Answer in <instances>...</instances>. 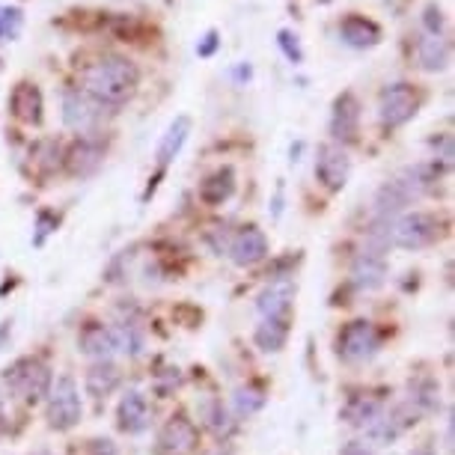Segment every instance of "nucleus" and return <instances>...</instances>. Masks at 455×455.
<instances>
[{
    "label": "nucleus",
    "mask_w": 455,
    "mask_h": 455,
    "mask_svg": "<svg viewBox=\"0 0 455 455\" xmlns=\"http://www.w3.org/2000/svg\"><path fill=\"white\" fill-rule=\"evenodd\" d=\"M80 80H84V93L93 95L95 102L123 104L132 99V93L137 89L140 72L125 57H104L99 63H89Z\"/></svg>",
    "instance_id": "obj_1"
},
{
    "label": "nucleus",
    "mask_w": 455,
    "mask_h": 455,
    "mask_svg": "<svg viewBox=\"0 0 455 455\" xmlns=\"http://www.w3.org/2000/svg\"><path fill=\"white\" fill-rule=\"evenodd\" d=\"M384 224L387 232V245L402 247V250H420L428 247L432 241H437V217L428 211H411V215H399L393 221H378Z\"/></svg>",
    "instance_id": "obj_2"
},
{
    "label": "nucleus",
    "mask_w": 455,
    "mask_h": 455,
    "mask_svg": "<svg viewBox=\"0 0 455 455\" xmlns=\"http://www.w3.org/2000/svg\"><path fill=\"white\" fill-rule=\"evenodd\" d=\"M6 387L12 390V393H19L24 402L36 405L42 402L48 396V390H51V369L45 367L42 360H36V357H21V360H15L10 369H6Z\"/></svg>",
    "instance_id": "obj_3"
},
{
    "label": "nucleus",
    "mask_w": 455,
    "mask_h": 455,
    "mask_svg": "<svg viewBox=\"0 0 455 455\" xmlns=\"http://www.w3.org/2000/svg\"><path fill=\"white\" fill-rule=\"evenodd\" d=\"M48 426L57 432H69L78 426L84 405H80V390L72 375H60L48 390Z\"/></svg>",
    "instance_id": "obj_4"
},
{
    "label": "nucleus",
    "mask_w": 455,
    "mask_h": 455,
    "mask_svg": "<svg viewBox=\"0 0 455 455\" xmlns=\"http://www.w3.org/2000/svg\"><path fill=\"white\" fill-rule=\"evenodd\" d=\"M378 348H381L378 330H375V324L367 322V319H354V322H348L343 330H339L337 352L348 363L372 360V357L378 354Z\"/></svg>",
    "instance_id": "obj_5"
},
{
    "label": "nucleus",
    "mask_w": 455,
    "mask_h": 455,
    "mask_svg": "<svg viewBox=\"0 0 455 455\" xmlns=\"http://www.w3.org/2000/svg\"><path fill=\"white\" fill-rule=\"evenodd\" d=\"M417 93H413L411 84H393L381 93V104H378V117L387 128H399L408 119H413L417 113Z\"/></svg>",
    "instance_id": "obj_6"
},
{
    "label": "nucleus",
    "mask_w": 455,
    "mask_h": 455,
    "mask_svg": "<svg viewBox=\"0 0 455 455\" xmlns=\"http://www.w3.org/2000/svg\"><path fill=\"white\" fill-rule=\"evenodd\" d=\"M352 173V158L345 155L343 146L324 143L319 146V155H315V178L324 185L328 191H343Z\"/></svg>",
    "instance_id": "obj_7"
},
{
    "label": "nucleus",
    "mask_w": 455,
    "mask_h": 455,
    "mask_svg": "<svg viewBox=\"0 0 455 455\" xmlns=\"http://www.w3.org/2000/svg\"><path fill=\"white\" fill-rule=\"evenodd\" d=\"M197 441H200L197 426L188 417H173L158 432L155 455H191L197 450Z\"/></svg>",
    "instance_id": "obj_8"
},
{
    "label": "nucleus",
    "mask_w": 455,
    "mask_h": 455,
    "mask_svg": "<svg viewBox=\"0 0 455 455\" xmlns=\"http://www.w3.org/2000/svg\"><path fill=\"white\" fill-rule=\"evenodd\" d=\"M224 254H230L232 262L241 265V268L256 265L268 256V239H265V232L259 230V226H241L239 232L230 235Z\"/></svg>",
    "instance_id": "obj_9"
},
{
    "label": "nucleus",
    "mask_w": 455,
    "mask_h": 455,
    "mask_svg": "<svg viewBox=\"0 0 455 455\" xmlns=\"http://www.w3.org/2000/svg\"><path fill=\"white\" fill-rule=\"evenodd\" d=\"M102 102H95L93 95H87L84 89H69L63 95V123L75 132H89L102 119Z\"/></svg>",
    "instance_id": "obj_10"
},
{
    "label": "nucleus",
    "mask_w": 455,
    "mask_h": 455,
    "mask_svg": "<svg viewBox=\"0 0 455 455\" xmlns=\"http://www.w3.org/2000/svg\"><path fill=\"white\" fill-rule=\"evenodd\" d=\"M387 280V259H384V250H375V247H367L354 256L352 262V283L357 289L363 292H375L384 286Z\"/></svg>",
    "instance_id": "obj_11"
},
{
    "label": "nucleus",
    "mask_w": 455,
    "mask_h": 455,
    "mask_svg": "<svg viewBox=\"0 0 455 455\" xmlns=\"http://www.w3.org/2000/svg\"><path fill=\"white\" fill-rule=\"evenodd\" d=\"M292 300H295V283L277 280L256 298V310L262 319H289Z\"/></svg>",
    "instance_id": "obj_12"
},
{
    "label": "nucleus",
    "mask_w": 455,
    "mask_h": 455,
    "mask_svg": "<svg viewBox=\"0 0 455 455\" xmlns=\"http://www.w3.org/2000/svg\"><path fill=\"white\" fill-rule=\"evenodd\" d=\"M117 420H119V428L128 435H140L149 428V402H146L140 390H128L123 399H119Z\"/></svg>",
    "instance_id": "obj_13"
},
{
    "label": "nucleus",
    "mask_w": 455,
    "mask_h": 455,
    "mask_svg": "<svg viewBox=\"0 0 455 455\" xmlns=\"http://www.w3.org/2000/svg\"><path fill=\"white\" fill-rule=\"evenodd\" d=\"M357 125H360V102H357L352 93H343L333 102L330 134L337 137V140H354Z\"/></svg>",
    "instance_id": "obj_14"
},
{
    "label": "nucleus",
    "mask_w": 455,
    "mask_h": 455,
    "mask_svg": "<svg viewBox=\"0 0 455 455\" xmlns=\"http://www.w3.org/2000/svg\"><path fill=\"white\" fill-rule=\"evenodd\" d=\"M10 108L21 123L36 125L42 123V93H39L36 84H19L12 89Z\"/></svg>",
    "instance_id": "obj_15"
},
{
    "label": "nucleus",
    "mask_w": 455,
    "mask_h": 455,
    "mask_svg": "<svg viewBox=\"0 0 455 455\" xmlns=\"http://www.w3.org/2000/svg\"><path fill=\"white\" fill-rule=\"evenodd\" d=\"M381 413H384V402L375 399V396H352V399L343 405L339 417L354 428H367L372 420L381 417Z\"/></svg>",
    "instance_id": "obj_16"
},
{
    "label": "nucleus",
    "mask_w": 455,
    "mask_h": 455,
    "mask_svg": "<svg viewBox=\"0 0 455 455\" xmlns=\"http://www.w3.org/2000/svg\"><path fill=\"white\" fill-rule=\"evenodd\" d=\"M78 345H80V352H84L87 357H93V360H110V354L117 352V348H113L110 328H104V324H99V322L87 324V328L80 330Z\"/></svg>",
    "instance_id": "obj_17"
},
{
    "label": "nucleus",
    "mask_w": 455,
    "mask_h": 455,
    "mask_svg": "<svg viewBox=\"0 0 455 455\" xmlns=\"http://www.w3.org/2000/svg\"><path fill=\"white\" fill-rule=\"evenodd\" d=\"M417 63L426 72H441L450 63V42L441 34H428L426 39H420L417 45Z\"/></svg>",
    "instance_id": "obj_18"
},
{
    "label": "nucleus",
    "mask_w": 455,
    "mask_h": 455,
    "mask_svg": "<svg viewBox=\"0 0 455 455\" xmlns=\"http://www.w3.org/2000/svg\"><path fill=\"white\" fill-rule=\"evenodd\" d=\"M119 378L123 375H119V369L110 360H95L87 372V393L95 396V399H104V396H110L119 387Z\"/></svg>",
    "instance_id": "obj_19"
},
{
    "label": "nucleus",
    "mask_w": 455,
    "mask_h": 455,
    "mask_svg": "<svg viewBox=\"0 0 455 455\" xmlns=\"http://www.w3.org/2000/svg\"><path fill=\"white\" fill-rule=\"evenodd\" d=\"M188 134H191V119L188 117H178L173 119V125L167 128V134L161 137V143H158V152H155V158H158V164L161 170H164L170 161H173L178 155V149L185 146V140H188Z\"/></svg>",
    "instance_id": "obj_20"
},
{
    "label": "nucleus",
    "mask_w": 455,
    "mask_h": 455,
    "mask_svg": "<svg viewBox=\"0 0 455 455\" xmlns=\"http://www.w3.org/2000/svg\"><path fill=\"white\" fill-rule=\"evenodd\" d=\"M232 191H235V173L230 167H224L200 185V200L206 202V206H221V202L232 197Z\"/></svg>",
    "instance_id": "obj_21"
},
{
    "label": "nucleus",
    "mask_w": 455,
    "mask_h": 455,
    "mask_svg": "<svg viewBox=\"0 0 455 455\" xmlns=\"http://www.w3.org/2000/svg\"><path fill=\"white\" fill-rule=\"evenodd\" d=\"M339 30H343V39L352 48H372L381 42V27L367 19H360V15H348Z\"/></svg>",
    "instance_id": "obj_22"
},
{
    "label": "nucleus",
    "mask_w": 455,
    "mask_h": 455,
    "mask_svg": "<svg viewBox=\"0 0 455 455\" xmlns=\"http://www.w3.org/2000/svg\"><path fill=\"white\" fill-rule=\"evenodd\" d=\"M254 339L265 354H277L289 339V319H262Z\"/></svg>",
    "instance_id": "obj_23"
},
{
    "label": "nucleus",
    "mask_w": 455,
    "mask_h": 455,
    "mask_svg": "<svg viewBox=\"0 0 455 455\" xmlns=\"http://www.w3.org/2000/svg\"><path fill=\"white\" fill-rule=\"evenodd\" d=\"M110 337H113V348H117V352H123V354H128V357H137V354L143 352V345H146L140 324L132 322V319H123V322L113 324Z\"/></svg>",
    "instance_id": "obj_24"
},
{
    "label": "nucleus",
    "mask_w": 455,
    "mask_h": 455,
    "mask_svg": "<svg viewBox=\"0 0 455 455\" xmlns=\"http://www.w3.org/2000/svg\"><path fill=\"white\" fill-rule=\"evenodd\" d=\"M66 164H69V170H72L75 176L93 173V170L102 164V146L93 143V140H78V143L69 149Z\"/></svg>",
    "instance_id": "obj_25"
},
{
    "label": "nucleus",
    "mask_w": 455,
    "mask_h": 455,
    "mask_svg": "<svg viewBox=\"0 0 455 455\" xmlns=\"http://www.w3.org/2000/svg\"><path fill=\"white\" fill-rule=\"evenodd\" d=\"M408 408L413 413H432V411H437V408H441V387H437L432 378H422V381H417V384H411Z\"/></svg>",
    "instance_id": "obj_26"
},
{
    "label": "nucleus",
    "mask_w": 455,
    "mask_h": 455,
    "mask_svg": "<svg viewBox=\"0 0 455 455\" xmlns=\"http://www.w3.org/2000/svg\"><path fill=\"white\" fill-rule=\"evenodd\" d=\"M232 408L239 417H254L265 408V390L256 387V384H247V387H239L232 396Z\"/></svg>",
    "instance_id": "obj_27"
},
{
    "label": "nucleus",
    "mask_w": 455,
    "mask_h": 455,
    "mask_svg": "<svg viewBox=\"0 0 455 455\" xmlns=\"http://www.w3.org/2000/svg\"><path fill=\"white\" fill-rule=\"evenodd\" d=\"M202 417H206V422L215 432H232V420H230V411L224 408V402L211 399L206 408H202Z\"/></svg>",
    "instance_id": "obj_28"
},
{
    "label": "nucleus",
    "mask_w": 455,
    "mask_h": 455,
    "mask_svg": "<svg viewBox=\"0 0 455 455\" xmlns=\"http://www.w3.org/2000/svg\"><path fill=\"white\" fill-rule=\"evenodd\" d=\"M277 42L283 48V54H286L292 63H300V57H304V54H300V42H298V36L292 34V30H280Z\"/></svg>",
    "instance_id": "obj_29"
},
{
    "label": "nucleus",
    "mask_w": 455,
    "mask_h": 455,
    "mask_svg": "<svg viewBox=\"0 0 455 455\" xmlns=\"http://www.w3.org/2000/svg\"><path fill=\"white\" fill-rule=\"evenodd\" d=\"M21 24V12L19 10H0V36L15 34Z\"/></svg>",
    "instance_id": "obj_30"
},
{
    "label": "nucleus",
    "mask_w": 455,
    "mask_h": 455,
    "mask_svg": "<svg viewBox=\"0 0 455 455\" xmlns=\"http://www.w3.org/2000/svg\"><path fill=\"white\" fill-rule=\"evenodd\" d=\"M426 27H428V34H441V27H444V12L437 10V6H426Z\"/></svg>",
    "instance_id": "obj_31"
},
{
    "label": "nucleus",
    "mask_w": 455,
    "mask_h": 455,
    "mask_svg": "<svg viewBox=\"0 0 455 455\" xmlns=\"http://www.w3.org/2000/svg\"><path fill=\"white\" fill-rule=\"evenodd\" d=\"M339 455H375V450H372L367 441H348L343 450H339Z\"/></svg>",
    "instance_id": "obj_32"
},
{
    "label": "nucleus",
    "mask_w": 455,
    "mask_h": 455,
    "mask_svg": "<svg viewBox=\"0 0 455 455\" xmlns=\"http://www.w3.org/2000/svg\"><path fill=\"white\" fill-rule=\"evenodd\" d=\"M215 48H217V34H215V30H209L206 39H202V45L197 48V54L200 57H211V54H215Z\"/></svg>",
    "instance_id": "obj_33"
},
{
    "label": "nucleus",
    "mask_w": 455,
    "mask_h": 455,
    "mask_svg": "<svg viewBox=\"0 0 455 455\" xmlns=\"http://www.w3.org/2000/svg\"><path fill=\"white\" fill-rule=\"evenodd\" d=\"M411 455H437V450H435V446H417V450H413Z\"/></svg>",
    "instance_id": "obj_34"
},
{
    "label": "nucleus",
    "mask_w": 455,
    "mask_h": 455,
    "mask_svg": "<svg viewBox=\"0 0 455 455\" xmlns=\"http://www.w3.org/2000/svg\"><path fill=\"white\" fill-rule=\"evenodd\" d=\"M239 78H250V66H239V72H235Z\"/></svg>",
    "instance_id": "obj_35"
},
{
    "label": "nucleus",
    "mask_w": 455,
    "mask_h": 455,
    "mask_svg": "<svg viewBox=\"0 0 455 455\" xmlns=\"http://www.w3.org/2000/svg\"><path fill=\"white\" fill-rule=\"evenodd\" d=\"M34 455H51V452H45V450H39V452H34Z\"/></svg>",
    "instance_id": "obj_36"
}]
</instances>
